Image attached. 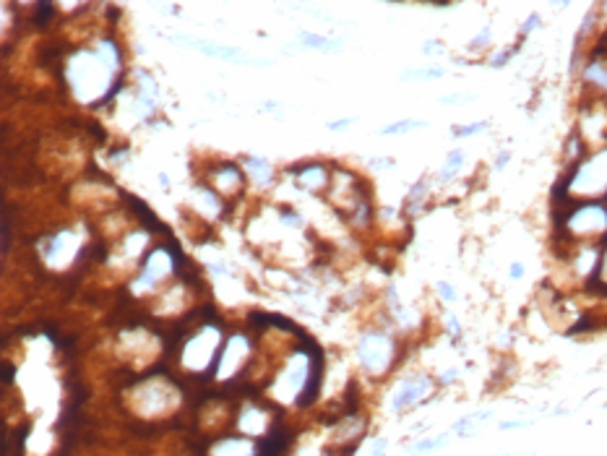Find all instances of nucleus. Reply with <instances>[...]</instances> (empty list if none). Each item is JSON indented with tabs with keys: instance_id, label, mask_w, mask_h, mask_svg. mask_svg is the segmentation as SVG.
<instances>
[{
	"instance_id": "nucleus-1",
	"label": "nucleus",
	"mask_w": 607,
	"mask_h": 456,
	"mask_svg": "<svg viewBox=\"0 0 607 456\" xmlns=\"http://www.w3.org/2000/svg\"><path fill=\"white\" fill-rule=\"evenodd\" d=\"M485 128V123H477V125H466V128H456L454 136H472V133H480Z\"/></svg>"
},
{
	"instance_id": "nucleus-2",
	"label": "nucleus",
	"mask_w": 607,
	"mask_h": 456,
	"mask_svg": "<svg viewBox=\"0 0 607 456\" xmlns=\"http://www.w3.org/2000/svg\"><path fill=\"white\" fill-rule=\"evenodd\" d=\"M537 24H539V16H529V21L524 24V34H527V32H532V29H535Z\"/></svg>"
},
{
	"instance_id": "nucleus-3",
	"label": "nucleus",
	"mask_w": 607,
	"mask_h": 456,
	"mask_svg": "<svg viewBox=\"0 0 607 456\" xmlns=\"http://www.w3.org/2000/svg\"><path fill=\"white\" fill-rule=\"evenodd\" d=\"M521 274H524V269L519 266V263H513V266H511V277H521Z\"/></svg>"
}]
</instances>
